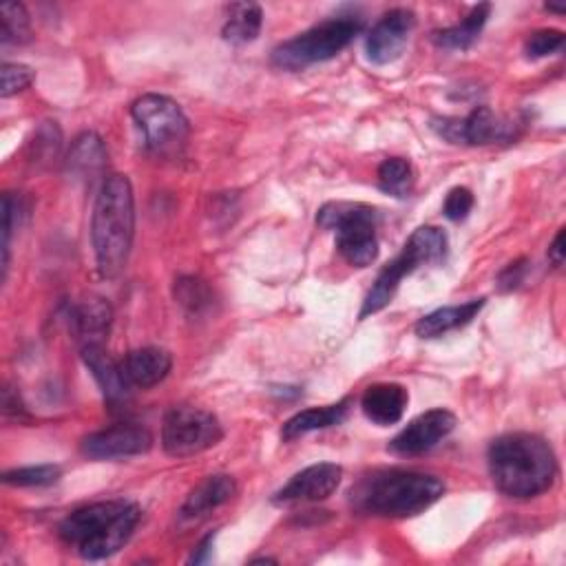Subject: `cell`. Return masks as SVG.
I'll return each mask as SVG.
<instances>
[{
    "mask_svg": "<svg viewBox=\"0 0 566 566\" xmlns=\"http://www.w3.org/2000/svg\"><path fill=\"white\" fill-rule=\"evenodd\" d=\"M489 473L509 497H535L551 489L557 460L551 444L535 433H506L489 444Z\"/></svg>",
    "mask_w": 566,
    "mask_h": 566,
    "instance_id": "obj_1",
    "label": "cell"
},
{
    "mask_svg": "<svg viewBox=\"0 0 566 566\" xmlns=\"http://www.w3.org/2000/svg\"><path fill=\"white\" fill-rule=\"evenodd\" d=\"M135 234V197L128 177L108 175L102 179L93 206L91 241L97 270L104 279L124 272Z\"/></svg>",
    "mask_w": 566,
    "mask_h": 566,
    "instance_id": "obj_2",
    "label": "cell"
},
{
    "mask_svg": "<svg viewBox=\"0 0 566 566\" xmlns=\"http://www.w3.org/2000/svg\"><path fill=\"white\" fill-rule=\"evenodd\" d=\"M444 493L440 478L405 471L385 469L363 475L349 491L352 506L367 515L378 517H411L429 509Z\"/></svg>",
    "mask_w": 566,
    "mask_h": 566,
    "instance_id": "obj_3",
    "label": "cell"
},
{
    "mask_svg": "<svg viewBox=\"0 0 566 566\" xmlns=\"http://www.w3.org/2000/svg\"><path fill=\"white\" fill-rule=\"evenodd\" d=\"M139 506L126 500L93 502L71 511L57 526L60 539L82 559L97 562L117 553L139 522Z\"/></svg>",
    "mask_w": 566,
    "mask_h": 566,
    "instance_id": "obj_4",
    "label": "cell"
},
{
    "mask_svg": "<svg viewBox=\"0 0 566 566\" xmlns=\"http://www.w3.org/2000/svg\"><path fill=\"white\" fill-rule=\"evenodd\" d=\"M447 234L444 230L436 226H420L411 232L402 250L378 272L371 290L367 292L363 307H360V318H367L376 312H380L389 301L394 298L400 281L411 274L418 265L424 263H438L447 254Z\"/></svg>",
    "mask_w": 566,
    "mask_h": 566,
    "instance_id": "obj_5",
    "label": "cell"
},
{
    "mask_svg": "<svg viewBox=\"0 0 566 566\" xmlns=\"http://www.w3.org/2000/svg\"><path fill=\"white\" fill-rule=\"evenodd\" d=\"M316 223L323 230L336 234L338 254L354 268H367L378 256V212L367 203L352 201H329L318 214Z\"/></svg>",
    "mask_w": 566,
    "mask_h": 566,
    "instance_id": "obj_6",
    "label": "cell"
},
{
    "mask_svg": "<svg viewBox=\"0 0 566 566\" xmlns=\"http://www.w3.org/2000/svg\"><path fill=\"white\" fill-rule=\"evenodd\" d=\"M363 29V22L354 15H338L325 20L296 38L279 44L272 51V62L285 71H303L312 64L336 57Z\"/></svg>",
    "mask_w": 566,
    "mask_h": 566,
    "instance_id": "obj_7",
    "label": "cell"
},
{
    "mask_svg": "<svg viewBox=\"0 0 566 566\" xmlns=\"http://www.w3.org/2000/svg\"><path fill=\"white\" fill-rule=\"evenodd\" d=\"M130 115L144 135L146 148L157 155L175 153L188 139V117L184 115L181 106L166 95H142L133 102Z\"/></svg>",
    "mask_w": 566,
    "mask_h": 566,
    "instance_id": "obj_8",
    "label": "cell"
},
{
    "mask_svg": "<svg viewBox=\"0 0 566 566\" xmlns=\"http://www.w3.org/2000/svg\"><path fill=\"white\" fill-rule=\"evenodd\" d=\"M221 436L217 416L190 405L172 407L161 422V447L172 458L197 455L214 447Z\"/></svg>",
    "mask_w": 566,
    "mask_h": 566,
    "instance_id": "obj_9",
    "label": "cell"
},
{
    "mask_svg": "<svg viewBox=\"0 0 566 566\" xmlns=\"http://www.w3.org/2000/svg\"><path fill=\"white\" fill-rule=\"evenodd\" d=\"M440 137L453 144L482 146L493 142H504L513 135V126L500 119L489 106H475L467 117H440L431 124Z\"/></svg>",
    "mask_w": 566,
    "mask_h": 566,
    "instance_id": "obj_10",
    "label": "cell"
},
{
    "mask_svg": "<svg viewBox=\"0 0 566 566\" xmlns=\"http://www.w3.org/2000/svg\"><path fill=\"white\" fill-rule=\"evenodd\" d=\"M416 27L411 9L396 7L378 18L365 38V53L371 64H389L398 60L407 46V40Z\"/></svg>",
    "mask_w": 566,
    "mask_h": 566,
    "instance_id": "obj_11",
    "label": "cell"
},
{
    "mask_svg": "<svg viewBox=\"0 0 566 566\" xmlns=\"http://www.w3.org/2000/svg\"><path fill=\"white\" fill-rule=\"evenodd\" d=\"M153 447L148 429L137 424H115L88 433L82 440V453L91 460H119L142 455Z\"/></svg>",
    "mask_w": 566,
    "mask_h": 566,
    "instance_id": "obj_12",
    "label": "cell"
},
{
    "mask_svg": "<svg viewBox=\"0 0 566 566\" xmlns=\"http://www.w3.org/2000/svg\"><path fill=\"white\" fill-rule=\"evenodd\" d=\"M453 427L455 416L449 409H429L391 438L389 451L398 455H422L442 442L453 431Z\"/></svg>",
    "mask_w": 566,
    "mask_h": 566,
    "instance_id": "obj_13",
    "label": "cell"
},
{
    "mask_svg": "<svg viewBox=\"0 0 566 566\" xmlns=\"http://www.w3.org/2000/svg\"><path fill=\"white\" fill-rule=\"evenodd\" d=\"M343 478V469L334 462H318L294 473L274 495V504H294V502H321L329 497Z\"/></svg>",
    "mask_w": 566,
    "mask_h": 566,
    "instance_id": "obj_14",
    "label": "cell"
},
{
    "mask_svg": "<svg viewBox=\"0 0 566 566\" xmlns=\"http://www.w3.org/2000/svg\"><path fill=\"white\" fill-rule=\"evenodd\" d=\"M113 323V307L102 296H88L73 305L71 329L84 345H104Z\"/></svg>",
    "mask_w": 566,
    "mask_h": 566,
    "instance_id": "obj_15",
    "label": "cell"
},
{
    "mask_svg": "<svg viewBox=\"0 0 566 566\" xmlns=\"http://www.w3.org/2000/svg\"><path fill=\"white\" fill-rule=\"evenodd\" d=\"M409 402V394L398 382H376L369 385L360 398V409L378 427L396 424Z\"/></svg>",
    "mask_w": 566,
    "mask_h": 566,
    "instance_id": "obj_16",
    "label": "cell"
},
{
    "mask_svg": "<svg viewBox=\"0 0 566 566\" xmlns=\"http://www.w3.org/2000/svg\"><path fill=\"white\" fill-rule=\"evenodd\" d=\"M119 365H122V371H124V378L128 380V385L148 389L168 376V371L172 367V358L166 349L139 347V349L128 352Z\"/></svg>",
    "mask_w": 566,
    "mask_h": 566,
    "instance_id": "obj_17",
    "label": "cell"
},
{
    "mask_svg": "<svg viewBox=\"0 0 566 566\" xmlns=\"http://www.w3.org/2000/svg\"><path fill=\"white\" fill-rule=\"evenodd\" d=\"M234 493H237V482L232 475H226V473L208 475L188 493L186 502L179 509V515L184 520H199L210 511H214L217 506L230 502Z\"/></svg>",
    "mask_w": 566,
    "mask_h": 566,
    "instance_id": "obj_18",
    "label": "cell"
},
{
    "mask_svg": "<svg viewBox=\"0 0 566 566\" xmlns=\"http://www.w3.org/2000/svg\"><path fill=\"white\" fill-rule=\"evenodd\" d=\"M104 168H106V148L99 135L95 133L77 135L66 157V172L75 181L91 184L95 177L104 172Z\"/></svg>",
    "mask_w": 566,
    "mask_h": 566,
    "instance_id": "obj_19",
    "label": "cell"
},
{
    "mask_svg": "<svg viewBox=\"0 0 566 566\" xmlns=\"http://www.w3.org/2000/svg\"><path fill=\"white\" fill-rule=\"evenodd\" d=\"M482 307H484V298H471L460 305L438 307V310L424 314L422 318H418L413 329L420 338H438V336H444L447 332L469 325L480 314Z\"/></svg>",
    "mask_w": 566,
    "mask_h": 566,
    "instance_id": "obj_20",
    "label": "cell"
},
{
    "mask_svg": "<svg viewBox=\"0 0 566 566\" xmlns=\"http://www.w3.org/2000/svg\"><path fill=\"white\" fill-rule=\"evenodd\" d=\"M82 358L86 367L91 369L95 382L99 385L104 398L108 400H122L128 394V380L124 378L122 365L111 358V354L104 349V345H84Z\"/></svg>",
    "mask_w": 566,
    "mask_h": 566,
    "instance_id": "obj_21",
    "label": "cell"
},
{
    "mask_svg": "<svg viewBox=\"0 0 566 566\" xmlns=\"http://www.w3.org/2000/svg\"><path fill=\"white\" fill-rule=\"evenodd\" d=\"M349 405H352V400L343 398V400H338L334 405L303 409V411L294 413L290 420H285V424L281 429V438L283 440H294V438L305 436L310 431L340 424L347 418V413H349Z\"/></svg>",
    "mask_w": 566,
    "mask_h": 566,
    "instance_id": "obj_22",
    "label": "cell"
},
{
    "mask_svg": "<svg viewBox=\"0 0 566 566\" xmlns=\"http://www.w3.org/2000/svg\"><path fill=\"white\" fill-rule=\"evenodd\" d=\"M263 22V11L254 2H232L226 9V22L221 35L230 44H248L256 40Z\"/></svg>",
    "mask_w": 566,
    "mask_h": 566,
    "instance_id": "obj_23",
    "label": "cell"
},
{
    "mask_svg": "<svg viewBox=\"0 0 566 566\" xmlns=\"http://www.w3.org/2000/svg\"><path fill=\"white\" fill-rule=\"evenodd\" d=\"M489 13H491V4L482 2V4H475L462 22L449 27V29H440L433 33V42L438 46H444V49H469L480 31L484 29L486 20H489Z\"/></svg>",
    "mask_w": 566,
    "mask_h": 566,
    "instance_id": "obj_24",
    "label": "cell"
},
{
    "mask_svg": "<svg viewBox=\"0 0 566 566\" xmlns=\"http://www.w3.org/2000/svg\"><path fill=\"white\" fill-rule=\"evenodd\" d=\"M378 186L394 197H407L413 188V168L405 157H389L378 166Z\"/></svg>",
    "mask_w": 566,
    "mask_h": 566,
    "instance_id": "obj_25",
    "label": "cell"
},
{
    "mask_svg": "<svg viewBox=\"0 0 566 566\" xmlns=\"http://www.w3.org/2000/svg\"><path fill=\"white\" fill-rule=\"evenodd\" d=\"M31 38L29 13L20 2H4L0 9V42L22 44Z\"/></svg>",
    "mask_w": 566,
    "mask_h": 566,
    "instance_id": "obj_26",
    "label": "cell"
},
{
    "mask_svg": "<svg viewBox=\"0 0 566 566\" xmlns=\"http://www.w3.org/2000/svg\"><path fill=\"white\" fill-rule=\"evenodd\" d=\"M62 148V133L57 128L55 122H42L35 133L33 139L29 142V159L33 164H51Z\"/></svg>",
    "mask_w": 566,
    "mask_h": 566,
    "instance_id": "obj_27",
    "label": "cell"
},
{
    "mask_svg": "<svg viewBox=\"0 0 566 566\" xmlns=\"http://www.w3.org/2000/svg\"><path fill=\"white\" fill-rule=\"evenodd\" d=\"M62 471L55 464H38V467H20L2 473V482L11 486H51L60 480Z\"/></svg>",
    "mask_w": 566,
    "mask_h": 566,
    "instance_id": "obj_28",
    "label": "cell"
},
{
    "mask_svg": "<svg viewBox=\"0 0 566 566\" xmlns=\"http://www.w3.org/2000/svg\"><path fill=\"white\" fill-rule=\"evenodd\" d=\"M175 296L190 312H199L210 301V292L206 283L195 276H181L179 281H175Z\"/></svg>",
    "mask_w": 566,
    "mask_h": 566,
    "instance_id": "obj_29",
    "label": "cell"
},
{
    "mask_svg": "<svg viewBox=\"0 0 566 566\" xmlns=\"http://www.w3.org/2000/svg\"><path fill=\"white\" fill-rule=\"evenodd\" d=\"M562 44H564V33L562 31L539 29V31L531 33V38L524 44V51H526V57L537 60V57L555 53L557 49H562Z\"/></svg>",
    "mask_w": 566,
    "mask_h": 566,
    "instance_id": "obj_30",
    "label": "cell"
},
{
    "mask_svg": "<svg viewBox=\"0 0 566 566\" xmlns=\"http://www.w3.org/2000/svg\"><path fill=\"white\" fill-rule=\"evenodd\" d=\"M0 82H2V97H9V95H15L20 91H24L31 82H33V71L24 64H11V62H4L2 64V73H0Z\"/></svg>",
    "mask_w": 566,
    "mask_h": 566,
    "instance_id": "obj_31",
    "label": "cell"
},
{
    "mask_svg": "<svg viewBox=\"0 0 566 566\" xmlns=\"http://www.w3.org/2000/svg\"><path fill=\"white\" fill-rule=\"evenodd\" d=\"M473 192L464 186H455L449 190L447 199H444V206H442V212L447 219L451 221H462L469 217L471 208H473Z\"/></svg>",
    "mask_w": 566,
    "mask_h": 566,
    "instance_id": "obj_32",
    "label": "cell"
},
{
    "mask_svg": "<svg viewBox=\"0 0 566 566\" xmlns=\"http://www.w3.org/2000/svg\"><path fill=\"white\" fill-rule=\"evenodd\" d=\"M526 259H517V261H513V263H509L502 272H500V276H497V287L502 290V292H509V290H515L522 281H524V274H526Z\"/></svg>",
    "mask_w": 566,
    "mask_h": 566,
    "instance_id": "obj_33",
    "label": "cell"
},
{
    "mask_svg": "<svg viewBox=\"0 0 566 566\" xmlns=\"http://www.w3.org/2000/svg\"><path fill=\"white\" fill-rule=\"evenodd\" d=\"M214 537H217V533L212 531L210 535H206L199 544H197V548H195V553L190 555V564H203V562H208L210 559V555H212V544H214Z\"/></svg>",
    "mask_w": 566,
    "mask_h": 566,
    "instance_id": "obj_34",
    "label": "cell"
},
{
    "mask_svg": "<svg viewBox=\"0 0 566 566\" xmlns=\"http://www.w3.org/2000/svg\"><path fill=\"white\" fill-rule=\"evenodd\" d=\"M564 228H559V232L555 234L551 248H548V261L555 265V268H562L564 263Z\"/></svg>",
    "mask_w": 566,
    "mask_h": 566,
    "instance_id": "obj_35",
    "label": "cell"
},
{
    "mask_svg": "<svg viewBox=\"0 0 566 566\" xmlns=\"http://www.w3.org/2000/svg\"><path fill=\"white\" fill-rule=\"evenodd\" d=\"M546 9H548V11H557V13H564V11H566L564 4H551V2L546 4Z\"/></svg>",
    "mask_w": 566,
    "mask_h": 566,
    "instance_id": "obj_36",
    "label": "cell"
}]
</instances>
